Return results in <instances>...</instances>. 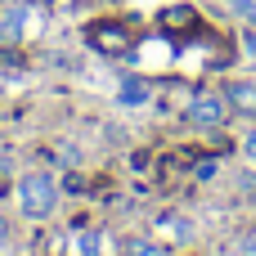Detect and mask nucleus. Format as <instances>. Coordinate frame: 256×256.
I'll use <instances>...</instances> for the list:
<instances>
[{
	"instance_id": "1",
	"label": "nucleus",
	"mask_w": 256,
	"mask_h": 256,
	"mask_svg": "<svg viewBox=\"0 0 256 256\" xmlns=\"http://www.w3.org/2000/svg\"><path fill=\"white\" fill-rule=\"evenodd\" d=\"M54 207H58V184H54V176L32 171V176L18 180V212H22L27 220H50Z\"/></svg>"
},
{
	"instance_id": "2",
	"label": "nucleus",
	"mask_w": 256,
	"mask_h": 256,
	"mask_svg": "<svg viewBox=\"0 0 256 256\" xmlns=\"http://www.w3.org/2000/svg\"><path fill=\"white\" fill-rule=\"evenodd\" d=\"M225 108H230L225 90H220V94H212V90H207V94H198V99L189 104V112H184V117H189V126L212 130V126H220V122H225Z\"/></svg>"
},
{
	"instance_id": "3",
	"label": "nucleus",
	"mask_w": 256,
	"mask_h": 256,
	"mask_svg": "<svg viewBox=\"0 0 256 256\" xmlns=\"http://www.w3.org/2000/svg\"><path fill=\"white\" fill-rule=\"evenodd\" d=\"M225 99H230L234 112L256 117V81H230V86H225Z\"/></svg>"
},
{
	"instance_id": "4",
	"label": "nucleus",
	"mask_w": 256,
	"mask_h": 256,
	"mask_svg": "<svg viewBox=\"0 0 256 256\" xmlns=\"http://www.w3.org/2000/svg\"><path fill=\"white\" fill-rule=\"evenodd\" d=\"M126 256H166L162 243H148V238H130L126 243Z\"/></svg>"
},
{
	"instance_id": "5",
	"label": "nucleus",
	"mask_w": 256,
	"mask_h": 256,
	"mask_svg": "<svg viewBox=\"0 0 256 256\" xmlns=\"http://www.w3.org/2000/svg\"><path fill=\"white\" fill-rule=\"evenodd\" d=\"M144 99H148L144 81H122V104H144Z\"/></svg>"
},
{
	"instance_id": "6",
	"label": "nucleus",
	"mask_w": 256,
	"mask_h": 256,
	"mask_svg": "<svg viewBox=\"0 0 256 256\" xmlns=\"http://www.w3.org/2000/svg\"><path fill=\"white\" fill-rule=\"evenodd\" d=\"M81 256H99V234H81Z\"/></svg>"
},
{
	"instance_id": "7",
	"label": "nucleus",
	"mask_w": 256,
	"mask_h": 256,
	"mask_svg": "<svg viewBox=\"0 0 256 256\" xmlns=\"http://www.w3.org/2000/svg\"><path fill=\"white\" fill-rule=\"evenodd\" d=\"M243 153H248V158H252V162H256V130H252V135H248V140H243Z\"/></svg>"
}]
</instances>
